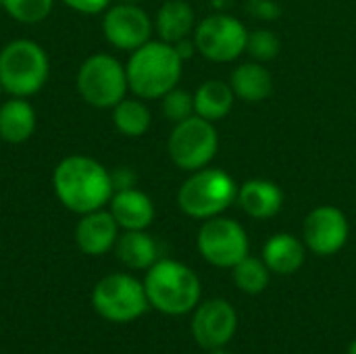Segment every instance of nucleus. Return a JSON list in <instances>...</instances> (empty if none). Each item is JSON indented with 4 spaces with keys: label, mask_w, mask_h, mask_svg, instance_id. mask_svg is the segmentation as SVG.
<instances>
[{
    "label": "nucleus",
    "mask_w": 356,
    "mask_h": 354,
    "mask_svg": "<svg viewBox=\"0 0 356 354\" xmlns=\"http://www.w3.org/2000/svg\"><path fill=\"white\" fill-rule=\"evenodd\" d=\"M54 194L65 209L77 215L100 211L115 194L113 177L102 163L90 156H65L52 175Z\"/></svg>",
    "instance_id": "1"
},
{
    "label": "nucleus",
    "mask_w": 356,
    "mask_h": 354,
    "mask_svg": "<svg viewBox=\"0 0 356 354\" xmlns=\"http://www.w3.org/2000/svg\"><path fill=\"white\" fill-rule=\"evenodd\" d=\"M184 61L175 52L173 44L146 42L136 48L125 65L129 90L142 100L163 98L177 88Z\"/></svg>",
    "instance_id": "2"
},
{
    "label": "nucleus",
    "mask_w": 356,
    "mask_h": 354,
    "mask_svg": "<svg viewBox=\"0 0 356 354\" xmlns=\"http://www.w3.org/2000/svg\"><path fill=\"white\" fill-rule=\"evenodd\" d=\"M144 290L150 307L171 317L194 311L202 294L198 275L188 265L171 259H161L148 269Z\"/></svg>",
    "instance_id": "3"
},
{
    "label": "nucleus",
    "mask_w": 356,
    "mask_h": 354,
    "mask_svg": "<svg viewBox=\"0 0 356 354\" xmlns=\"http://www.w3.org/2000/svg\"><path fill=\"white\" fill-rule=\"evenodd\" d=\"M238 200V186L223 169H198L181 184L177 192L179 209L192 219H211L221 215Z\"/></svg>",
    "instance_id": "4"
},
{
    "label": "nucleus",
    "mask_w": 356,
    "mask_h": 354,
    "mask_svg": "<svg viewBox=\"0 0 356 354\" xmlns=\"http://www.w3.org/2000/svg\"><path fill=\"white\" fill-rule=\"evenodd\" d=\"M48 56L31 40H13L0 50V83L17 98L38 94L48 79Z\"/></svg>",
    "instance_id": "5"
},
{
    "label": "nucleus",
    "mask_w": 356,
    "mask_h": 354,
    "mask_svg": "<svg viewBox=\"0 0 356 354\" xmlns=\"http://www.w3.org/2000/svg\"><path fill=\"white\" fill-rule=\"evenodd\" d=\"M127 90V71L111 54H92L77 71V92L94 108H113Z\"/></svg>",
    "instance_id": "6"
},
{
    "label": "nucleus",
    "mask_w": 356,
    "mask_h": 354,
    "mask_svg": "<svg viewBox=\"0 0 356 354\" xmlns=\"http://www.w3.org/2000/svg\"><path fill=\"white\" fill-rule=\"evenodd\" d=\"M94 311L115 323H127L146 313L150 307L144 282L127 273H111L102 277L92 290Z\"/></svg>",
    "instance_id": "7"
},
{
    "label": "nucleus",
    "mask_w": 356,
    "mask_h": 354,
    "mask_svg": "<svg viewBox=\"0 0 356 354\" xmlns=\"http://www.w3.org/2000/svg\"><path fill=\"white\" fill-rule=\"evenodd\" d=\"M219 136L213 121H207L198 115L188 117L186 121L175 123L167 150L171 161L184 171H198L204 169L217 154Z\"/></svg>",
    "instance_id": "8"
},
{
    "label": "nucleus",
    "mask_w": 356,
    "mask_h": 354,
    "mask_svg": "<svg viewBox=\"0 0 356 354\" xmlns=\"http://www.w3.org/2000/svg\"><path fill=\"white\" fill-rule=\"evenodd\" d=\"M198 252L219 269H232L248 257V236L244 227L227 217H211L198 232Z\"/></svg>",
    "instance_id": "9"
},
{
    "label": "nucleus",
    "mask_w": 356,
    "mask_h": 354,
    "mask_svg": "<svg viewBox=\"0 0 356 354\" xmlns=\"http://www.w3.org/2000/svg\"><path fill=\"white\" fill-rule=\"evenodd\" d=\"M248 31L232 15H211L196 25V50L213 63H232L246 50Z\"/></svg>",
    "instance_id": "10"
},
{
    "label": "nucleus",
    "mask_w": 356,
    "mask_h": 354,
    "mask_svg": "<svg viewBox=\"0 0 356 354\" xmlns=\"http://www.w3.org/2000/svg\"><path fill=\"white\" fill-rule=\"evenodd\" d=\"M348 234L350 225L346 215L332 204L313 209L302 225L305 246L319 257H332L340 252L348 242Z\"/></svg>",
    "instance_id": "11"
},
{
    "label": "nucleus",
    "mask_w": 356,
    "mask_h": 354,
    "mask_svg": "<svg viewBox=\"0 0 356 354\" xmlns=\"http://www.w3.org/2000/svg\"><path fill=\"white\" fill-rule=\"evenodd\" d=\"M238 330V313L232 303L213 298L202 303L192 317V336L204 351L225 348Z\"/></svg>",
    "instance_id": "12"
},
{
    "label": "nucleus",
    "mask_w": 356,
    "mask_h": 354,
    "mask_svg": "<svg viewBox=\"0 0 356 354\" xmlns=\"http://www.w3.org/2000/svg\"><path fill=\"white\" fill-rule=\"evenodd\" d=\"M102 31L108 44L119 50H136L150 42L152 21L138 4L119 2L111 6L102 19Z\"/></svg>",
    "instance_id": "13"
},
{
    "label": "nucleus",
    "mask_w": 356,
    "mask_h": 354,
    "mask_svg": "<svg viewBox=\"0 0 356 354\" xmlns=\"http://www.w3.org/2000/svg\"><path fill=\"white\" fill-rule=\"evenodd\" d=\"M119 238V225L111 211H92L81 215L75 227V244L83 255L100 257L106 255Z\"/></svg>",
    "instance_id": "14"
},
{
    "label": "nucleus",
    "mask_w": 356,
    "mask_h": 354,
    "mask_svg": "<svg viewBox=\"0 0 356 354\" xmlns=\"http://www.w3.org/2000/svg\"><path fill=\"white\" fill-rule=\"evenodd\" d=\"M111 215L125 232L146 230L154 221V204L148 194L138 188L117 190L111 198Z\"/></svg>",
    "instance_id": "15"
},
{
    "label": "nucleus",
    "mask_w": 356,
    "mask_h": 354,
    "mask_svg": "<svg viewBox=\"0 0 356 354\" xmlns=\"http://www.w3.org/2000/svg\"><path fill=\"white\" fill-rule=\"evenodd\" d=\"M238 202L252 219H271L284 207V192L275 182L248 179L238 188Z\"/></svg>",
    "instance_id": "16"
},
{
    "label": "nucleus",
    "mask_w": 356,
    "mask_h": 354,
    "mask_svg": "<svg viewBox=\"0 0 356 354\" xmlns=\"http://www.w3.org/2000/svg\"><path fill=\"white\" fill-rule=\"evenodd\" d=\"M307 246L292 234H275L265 242L263 261L277 275H292L305 265Z\"/></svg>",
    "instance_id": "17"
},
{
    "label": "nucleus",
    "mask_w": 356,
    "mask_h": 354,
    "mask_svg": "<svg viewBox=\"0 0 356 354\" xmlns=\"http://www.w3.org/2000/svg\"><path fill=\"white\" fill-rule=\"evenodd\" d=\"M35 111L25 98L13 96L0 106V138L8 144H23L33 136Z\"/></svg>",
    "instance_id": "18"
},
{
    "label": "nucleus",
    "mask_w": 356,
    "mask_h": 354,
    "mask_svg": "<svg viewBox=\"0 0 356 354\" xmlns=\"http://www.w3.org/2000/svg\"><path fill=\"white\" fill-rule=\"evenodd\" d=\"M229 86L236 98L244 102H263L273 92V77L261 63H244L234 69Z\"/></svg>",
    "instance_id": "19"
},
{
    "label": "nucleus",
    "mask_w": 356,
    "mask_h": 354,
    "mask_svg": "<svg viewBox=\"0 0 356 354\" xmlns=\"http://www.w3.org/2000/svg\"><path fill=\"white\" fill-rule=\"evenodd\" d=\"M115 250L119 261L129 269H150L159 261L156 242L144 230H131L119 236Z\"/></svg>",
    "instance_id": "20"
},
{
    "label": "nucleus",
    "mask_w": 356,
    "mask_h": 354,
    "mask_svg": "<svg viewBox=\"0 0 356 354\" xmlns=\"http://www.w3.org/2000/svg\"><path fill=\"white\" fill-rule=\"evenodd\" d=\"M154 27L163 42L175 44L194 29V10L186 0H167L156 13Z\"/></svg>",
    "instance_id": "21"
},
{
    "label": "nucleus",
    "mask_w": 356,
    "mask_h": 354,
    "mask_svg": "<svg viewBox=\"0 0 356 354\" xmlns=\"http://www.w3.org/2000/svg\"><path fill=\"white\" fill-rule=\"evenodd\" d=\"M234 100H236V94H234L229 83L219 81V79H211V81H204L196 90V94H194V111H196L198 117L215 123V121L229 115V111L234 106Z\"/></svg>",
    "instance_id": "22"
},
{
    "label": "nucleus",
    "mask_w": 356,
    "mask_h": 354,
    "mask_svg": "<svg viewBox=\"0 0 356 354\" xmlns=\"http://www.w3.org/2000/svg\"><path fill=\"white\" fill-rule=\"evenodd\" d=\"M150 111L142 100L136 98H123L119 104L113 106V123L115 127L129 138H140L150 127Z\"/></svg>",
    "instance_id": "23"
},
{
    "label": "nucleus",
    "mask_w": 356,
    "mask_h": 354,
    "mask_svg": "<svg viewBox=\"0 0 356 354\" xmlns=\"http://www.w3.org/2000/svg\"><path fill=\"white\" fill-rule=\"evenodd\" d=\"M232 275H234V284L238 290H242L248 296H257L267 290L269 280H271V269L265 265L263 259L248 255L236 267H232Z\"/></svg>",
    "instance_id": "24"
},
{
    "label": "nucleus",
    "mask_w": 356,
    "mask_h": 354,
    "mask_svg": "<svg viewBox=\"0 0 356 354\" xmlns=\"http://www.w3.org/2000/svg\"><path fill=\"white\" fill-rule=\"evenodd\" d=\"M54 6V0H2V8L19 23H40Z\"/></svg>",
    "instance_id": "25"
},
{
    "label": "nucleus",
    "mask_w": 356,
    "mask_h": 354,
    "mask_svg": "<svg viewBox=\"0 0 356 354\" xmlns=\"http://www.w3.org/2000/svg\"><path fill=\"white\" fill-rule=\"evenodd\" d=\"M280 38L269 31V29H254L248 31V40H246V52L257 61V63H267L273 61L280 54Z\"/></svg>",
    "instance_id": "26"
},
{
    "label": "nucleus",
    "mask_w": 356,
    "mask_h": 354,
    "mask_svg": "<svg viewBox=\"0 0 356 354\" xmlns=\"http://www.w3.org/2000/svg\"><path fill=\"white\" fill-rule=\"evenodd\" d=\"M163 115L173 121V123H179V121H186L188 117L196 115L194 111V96L186 90H179V88H173L171 92H167L163 96Z\"/></svg>",
    "instance_id": "27"
},
{
    "label": "nucleus",
    "mask_w": 356,
    "mask_h": 354,
    "mask_svg": "<svg viewBox=\"0 0 356 354\" xmlns=\"http://www.w3.org/2000/svg\"><path fill=\"white\" fill-rule=\"evenodd\" d=\"M248 13L263 21H275L282 15V8L275 0H248Z\"/></svg>",
    "instance_id": "28"
},
{
    "label": "nucleus",
    "mask_w": 356,
    "mask_h": 354,
    "mask_svg": "<svg viewBox=\"0 0 356 354\" xmlns=\"http://www.w3.org/2000/svg\"><path fill=\"white\" fill-rule=\"evenodd\" d=\"M69 8L83 13V15H98L100 10L108 8L111 0H63Z\"/></svg>",
    "instance_id": "29"
},
{
    "label": "nucleus",
    "mask_w": 356,
    "mask_h": 354,
    "mask_svg": "<svg viewBox=\"0 0 356 354\" xmlns=\"http://www.w3.org/2000/svg\"><path fill=\"white\" fill-rule=\"evenodd\" d=\"M113 177V186H115V192L117 190H127V188H134L136 186V173L127 167H119L115 173H111Z\"/></svg>",
    "instance_id": "30"
},
{
    "label": "nucleus",
    "mask_w": 356,
    "mask_h": 354,
    "mask_svg": "<svg viewBox=\"0 0 356 354\" xmlns=\"http://www.w3.org/2000/svg\"><path fill=\"white\" fill-rule=\"evenodd\" d=\"M173 48H175V52L179 54V58H181V61H186V58H190V56L194 54L196 44H194V42H190L188 38H184V40L175 42V44H173Z\"/></svg>",
    "instance_id": "31"
},
{
    "label": "nucleus",
    "mask_w": 356,
    "mask_h": 354,
    "mask_svg": "<svg viewBox=\"0 0 356 354\" xmlns=\"http://www.w3.org/2000/svg\"><path fill=\"white\" fill-rule=\"evenodd\" d=\"M348 354H356V340L350 342V346H348Z\"/></svg>",
    "instance_id": "32"
},
{
    "label": "nucleus",
    "mask_w": 356,
    "mask_h": 354,
    "mask_svg": "<svg viewBox=\"0 0 356 354\" xmlns=\"http://www.w3.org/2000/svg\"><path fill=\"white\" fill-rule=\"evenodd\" d=\"M211 354H229L225 348H215V351H209Z\"/></svg>",
    "instance_id": "33"
},
{
    "label": "nucleus",
    "mask_w": 356,
    "mask_h": 354,
    "mask_svg": "<svg viewBox=\"0 0 356 354\" xmlns=\"http://www.w3.org/2000/svg\"><path fill=\"white\" fill-rule=\"evenodd\" d=\"M121 2H127V4H138V2H142V0H121Z\"/></svg>",
    "instance_id": "34"
},
{
    "label": "nucleus",
    "mask_w": 356,
    "mask_h": 354,
    "mask_svg": "<svg viewBox=\"0 0 356 354\" xmlns=\"http://www.w3.org/2000/svg\"><path fill=\"white\" fill-rule=\"evenodd\" d=\"M2 92H4V88H2V83H0V94H2Z\"/></svg>",
    "instance_id": "35"
},
{
    "label": "nucleus",
    "mask_w": 356,
    "mask_h": 354,
    "mask_svg": "<svg viewBox=\"0 0 356 354\" xmlns=\"http://www.w3.org/2000/svg\"><path fill=\"white\" fill-rule=\"evenodd\" d=\"M0 8H2V0H0Z\"/></svg>",
    "instance_id": "36"
}]
</instances>
